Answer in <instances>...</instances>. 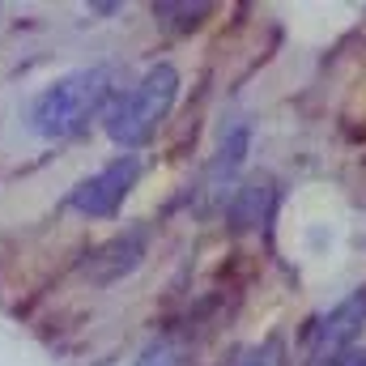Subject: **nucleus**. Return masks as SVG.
<instances>
[{
    "mask_svg": "<svg viewBox=\"0 0 366 366\" xmlns=\"http://www.w3.org/2000/svg\"><path fill=\"white\" fill-rule=\"evenodd\" d=\"M332 366H366V350H358V345H354V350L337 354V358H332Z\"/></svg>",
    "mask_w": 366,
    "mask_h": 366,
    "instance_id": "obj_8",
    "label": "nucleus"
},
{
    "mask_svg": "<svg viewBox=\"0 0 366 366\" xmlns=\"http://www.w3.org/2000/svg\"><path fill=\"white\" fill-rule=\"evenodd\" d=\"M111 98V73L107 69H77L56 77L47 90L30 102V128L43 141H69L77 137Z\"/></svg>",
    "mask_w": 366,
    "mask_h": 366,
    "instance_id": "obj_1",
    "label": "nucleus"
},
{
    "mask_svg": "<svg viewBox=\"0 0 366 366\" xmlns=\"http://www.w3.org/2000/svg\"><path fill=\"white\" fill-rule=\"evenodd\" d=\"M137 179H141V158L137 154H119L107 167H98L90 179L77 183L73 196H69V204L81 217H111L128 200V192L137 187Z\"/></svg>",
    "mask_w": 366,
    "mask_h": 366,
    "instance_id": "obj_3",
    "label": "nucleus"
},
{
    "mask_svg": "<svg viewBox=\"0 0 366 366\" xmlns=\"http://www.w3.org/2000/svg\"><path fill=\"white\" fill-rule=\"evenodd\" d=\"M145 252H149V226H132V230L115 234L111 243H102V247L94 252L90 264H86V273H90L94 281H119L124 273H132V269L145 260Z\"/></svg>",
    "mask_w": 366,
    "mask_h": 366,
    "instance_id": "obj_5",
    "label": "nucleus"
},
{
    "mask_svg": "<svg viewBox=\"0 0 366 366\" xmlns=\"http://www.w3.org/2000/svg\"><path fill=\"white\" fill-rule=\"evenodd\" d=\"M137 366H187V358H183V345H175V341H154Z\"/></svg>",
    "mask_w": 366,
    "mask_h": 366,
    "instance_id": "obj_6",
    "label": "nucleus"
},
{
    "mask_svg": "<svg viewBox=\"0 0 366 366\" xmlns=\"http://www.w3.org/2000/svg\"><path fill=\"white\" fill-rule=\"evenodd\" d=\"M230 366H281V345L264 341V345H252L247 354H239Z\"/></svg>",
    "mask_w": 366,
    "mask_h": 366,
    "instance_id": "obj_7",
    "label": "nucleus"
},
{
    "mask_svg": "<svg viewBox=\"0 0 366 366\" xmlns=\"http://www.w3.org/2000/svg\"><path fill=\"white\" fill-rule=\"evenodd\" d=\"M366 328V285L345 294L328 315H320L311 324V337H307V358L315 366H332L337 354L354 350V341L362 337Z\"/></svg>",
    "mask_w": 366,
    "mask_h": 366,
    "instance_id": "obj_4",
    "label": "nucleus"
},
{
    "mask_svg": "<svg viewBox=\"0 0 366 366\" xmlns=\"http://www.w3.org/2000/svg\"><path fill=\"white\" fill-rule=\"evenodd\" d=\"M175 98H179V73H175V64L145 69L128 90L111 102V111H107V137L115 145H124V149L145 145L167 124Z\"/></svg>",
    "mask_w": 366,
    "mask_h": 366,
    "instance_id": "obj_2",
    "label": "nucleus"
}]
</instances>
